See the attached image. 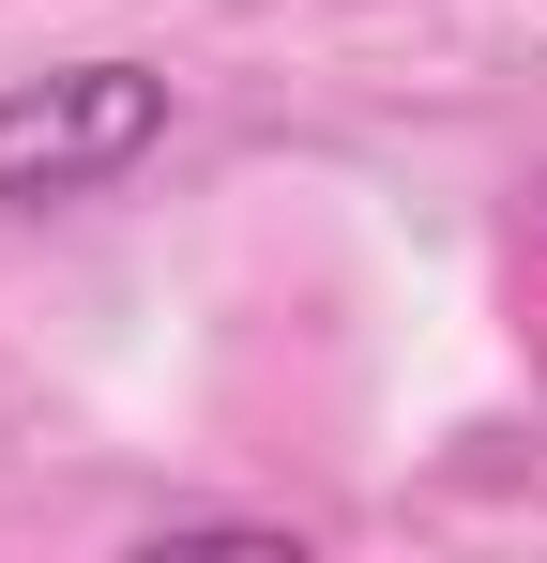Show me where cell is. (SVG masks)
<instances>
[{
  "label": "cell",
  "instance_id": "cell-1",
  "mask_svg": "<svg viewBox=\"0 0 547 563\" xmlns=\"http://www.w3.org/2000/svg\"><path fill=\"white\" fill-rule=\"evenodd\" d=\"M153 137H168V77H153V62H62V77H15V92H0V213H46V198L122 184Z\"/></svg>",
  "mask_w": 547,
  "mask_h": 563
}]
</instances>
